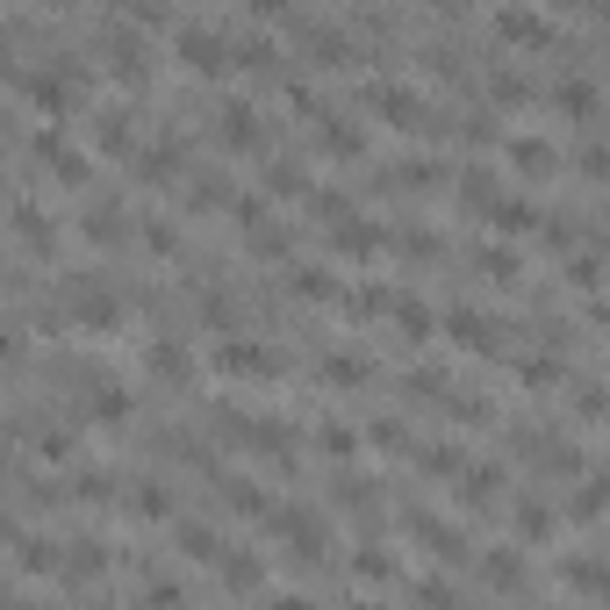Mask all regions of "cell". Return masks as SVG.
I'll return each instance as SVG.
<instances>
[{"label":"cell","instance_id":"33","mask_svg":"<svg viewBox=\"0 0 610 610\" xmlns=\"http://www.w3.org/2000/svg\"><path fill=\"white\" fill-rule=\"evenodd\" d=\"M324 144H331V159H359L366 136L353 130V122H324Z\"/></svg>","mask_w":610,"mask_h":610},{"label":"cell","instance_id":"40","mask_svg":"<svg viewBox=\"0 0 610 610\" xmlns=\"http://www.w3.org/2000/svg\"><path fill=\"white\" fill-rule=\"evenodd\" d=\"M582 173H589V180H610V144H589V151H582Z\"/></svg>","mask_w":610,"mask_h":610},{"label":"cell","instance_id":"21","mask_svg":"<svg viewBox=\"0 0 610 610\" xmlns=\"http://www.w3.org/2000/svg\"><path fill=\"white\" fill-rule=\"evenodd\" d=\"M481 582L488 589H525V560H517V553H488L481 560Z\"/></svg>","mask_w":610,"mask_h":610},{"label":"cell","instance_id":"7","mask_svg":"<svg viewBox=\"0 0 610 610\" xmlns=\"http://www.w3.org/2000/svg\"><path fill=\"white\" fill-rule=\"evenodd\" d=\"M273 531L295 546V560H324V553H331L324 517H316V510H273Z\"/></svg>","mask_w":610,"mask_h":610},{"label":"cell","instance_id":"35","mask_svg":"<svg viewBox=\"0 0 610 610\" xmlns=\"http://www.w3.org/2000/svg\"><path fill=\"white\" fill-rule=\"evenodd\" d=\"M488 101H496V109H525L531 87H525V80H510V72H496V80H488Z\"/></svg>","mask_w":610,"mask_h":610},{"label":"cell","instance_id":"38","mask_svg":"<svg viewBox=\"0 0 610 610\" xmlns=\"http://www.w3.org/2000/svg\"><path fill=\"white\" fill-rule=\"evenodd\" d=\"M37 460H72V438L65 431H43L37 438Z\"/></svg>","mask_w":610,"mask_h":610},{"label":"cell","instance_id":"8","mask_svg":"<svg viewBox=\"0 0 610 610\" xmlns=\"http://www.w3.org/2000/svg\"><path fill=\"white\" fill-rule=\"evenodd\" d=\"M216 374H231V380H266V374H281V359L266 353V345H223L216 353Z\"/></svg>","mask_w":610,"mask_h":610},{"label":"cell","instance_id":"12","mask_svg":"<svg viewBox=\"0 0 610 610\" xmlns=\"http://www.w3.org/2000/svg\"><path fill=\"white\" fill-rule=\"evenodd\" d=\"M496 37L517 43V51H539V43H546V22H539L531 8H502V14H496Z\"/></svg>","mask_w":610,"mask_h":610},{"label":"cell","instance_id":"26","mask_svg":"<svg viewBox=\"0 0 610 610\" xmlns=\"http://www.w3.org/2000/svg\"><path fill=\"white\" fill-rule=\"evenodd\" d=\"M266 194H281V202H302V194H309V173H302V165H266Z\"/></svg>","mask_w":610,"mask_h":610},{"label":"cell","instance_id":"5","mask_svg":"<svg viewBox=\"0 0 610 610\" xmlns=\"http://www.w3.org/2000/svg\"><path fill=\"white\" fill-rule=\"evenodd\" d=\"M29 159H37V173L58 180V187H87V159H80V151H72L58 130H43L37 144H29Z\"/></svg>","mask_w":610,"mask_h":610},{"label":"cell","instance_id":"4","mask_svg":"<svg viewBox=\"0 0 610 610\" xmlns=\"http://www.w3.org/2000/svg\"><path fill=\"white\" fill-rule=\"evenodd\" d=\"M101 65L115 72L122 87H144V72H151V58H144V37H136V29H101Z\"/></svg>","mask_w":610,"mask_h":610},{"label":"cell","instance_id":"6","mask_svg":"<svg viewBox=\"0 0 610 610\" xmlns=\"http://www.w3.org/2000/svg\"><path fill=\"white\" fill-rule=\"evenodd\" d=\"M366 109L380 122H395V130H431V109H424L409 87H366Z\"/></svg>","mask_w":610,"mask_h":610},{"label":"cell","instance_id":"27","mask_svg":"<svg viewBox=\"0 0 610 610\" xmlns=\"http://www.w3.org/2000/svg\"><path fill=\"white\" fill-rule=\"evenodd\" d=\"M388 316H395V331H403L409 345H417L424 331H431V309H424V302H388Z\"/></svg>","mask_w":610,"mask_h":610},{"label":"cell","instance_id":"32","mask_svg":"<svg viewBox=\"0 0 610 610\" xmlns=\"http://www.w3.org/2000/svg\"><path fill=\"white\" fill-rule=\"evenodd\" d=\"M481 273H488L496 287H517V273H525V266H517V252H502V244H488V252H481Z\"/></svg>","mask_w":610,"mask_h":610},{"label":"cell","instance_id":"34","mask_svg":"<svg viewBox=\"0 0 610 610\" xmlns=\"http://www.w3.org/2000/svg\"><path fill=\"white\" fill-rule=\"evenodd\" d=\"M316 446L331 453V460H353V446H359V431L353 424H324V431H316Z\"/></svg>","mask_w":610,"mask_h":610},{"label":"cell","instance_id":"11","mask_svg":"<svg viewBox=\"0 0 610 610\" xmlns=\"http://www.w3.org/2000/svg\"><path fill=\"white\" fill-rule=\"evenodd\" d=\"M510 173H525V180H546L553 173V144H546V136H510Z\"/></svg>","mask_w":610,"mask_h":610},{"label":"cell","instance_id":"39","mask_svg":"<svg viewBox=\"0 0 610 610\" xmlns=\"http://www.w3.org/2000/svg\"><path fill=\"white\" fill-rule=\"evenodd\" d=\"M87 237L94 244H122V216H87Z\"/></svg>","mask_w":610,"mask_h":610},{"label":"cell","instance_id":"31","mask_svg":"<svg viewBox=\"0 0 610 610\" xmlns=\"http://www.w3.org/2000/svg\"><path fill=\"white\" fill-rule=\"evenodd\" d=\"M568 510H575V517H603V510H610V475L582 481V496H568Z\"/></svg>","mask_w":610,"mask_h":610},{"label":"cell","instance_id":"17","mask_svg":"<svg viewBox=\"0 0 610 610\" xmlns=\"http://www.w3.org/2000/svg\"><path fill=\"white\" fill-rule=\"evenodd\" d=\"M94 144L109 151V159H130V151H136V122H130V115H101Z\"/></svg>","mask_w":610,"mask_h":610},{"label":"cell","instance_id":"36","mask_svg":"<svg viewBox=\"0 0 610 610\" xmlns=\"http://www.w3.org/2000/svg\"><path fill=\"white\" fill-rule=\"evenodd\" d=\"M496 488H502V475H496V467H475V475H467V502L481 510V502H496Z\"/></svg>","mask_w":610,"mask_h":610},{"label":"cell","instance_id":"3","mask_svg":"<svg viewBox=\"0 0 610 610\" xmlns=\"http://www.w3.org/2000/svg\"><path fill=\"white\" fill-rule=\"evenodd\" d=\"M173 51H180V65H187L194 80H223V72L237 65L231 37H216V29H180V37H173Z\"/></svg>","mask_w":610,"mask_h":610},{"label":"cell","instance_id":"28","mask_svg":"<svg viewBox=\"0 0 610 610\" xmlns=\"http://www.w3.org/2000/svg\"><path fill=\"white\" fill-rule=\"evenodd\" d=\"M324 380H331V388H366V359H359V353L324 359Z\"/></svg>","mask_w":610,"mask_h":610},{"label":"cell","instance_id":"22","mask_svg":"<svg viewBox=\"0 0 610 610\" xmlns=\"http://www.w3.org/2000/svg\"><path fill=\"white\" fill-rule=\"evenodd\" d=\"M173 539L187 546V560H223V553H231V546H223L216 531H202V525H173Z\"/></svg>","mask_w":610,"mask_h":610},{"label":"cell","instance_id":"44","mask_svg":"<svg viewBox=\"0 0 610 610\" xmlns=\"http://www.w3.org/2000/svg\"><path fill=\"white\" fill-rule=\"evenodd\" d=\"M287 8H295V0H252V14H258V22H281Z\"/></svg>","mask_w":610,"mask_h":610},{"label":"cell","instance_id":"25","mask_svg":"<svg viewBox=\"0 0 610 610\" xmlns=\"http://www.w3.org/2000/svg\"><path fill=\"white\" fill-rule=\"evenodd\" d=\"M223 502H231L237 517H273V510H266V496H258V481H244V475H237V481H223Z\"/></svg>","mask_w":610,"mask_h":610},{"label":"cell","instance_id":"14","mask_svg":"<svg viewBox=\"0 0 610 610\" xmlns=\"http://www.w3.org/2000/svg\"><path fill=\"white\" fill-rule=\"evenodd\" d=\"M216 136H223L231 151H258V115L244 109V101H231V109L216 115Z\"/></svg>","mask_w":610,"mask_h":610},{"label":"cell","instance_id":"16","mask_svg":"<svg viewBox=\"0 0 610 610\" xmlns=\"http://www.w3.org/2000/svg\"><path fill=\"white\" fill-rule=\"evenodd\" d=\"M216 568H223V589H237V597H258V589H266V568H258V560H237V553H223Z\"/></svg>","mask_w":610,"mask_h":610},{"label":"cell","instance_id":"29","mask_svg":"<svg viewBox=\"0 0 610 610\" xmlns=\"http://www.w3.org/2000/svg\"><path fill=\"white\" fill-rule=\"evenodd\" d=\"M14 237H22L29 252H51V223H43V216H37V209H29V202L14 209Z\"/></svg>","mask_w":610,"mask_h":610},{"label":"cell","instance_id":"45","mask_svg":"<svg viewBox=\"0 0 610 610\" xmlns=\"http://www.w3.org/2000/svg\"><path fill=\"white\" fill-rule=\"evenodd\" d=\"M43 8H72V0H43Z\"/></svg>","mask_w":610,"mask_h":610},{"label":"cell","instance_id":"20","mask_svg":"<svg viewBox=\"0 0 610 610\" xmlns=\"http://www.w3.org/2000/svg\"><path fill=\"white\" fill-rule=\"evenodd\" d=\"M560 582L582 589V597H610V568H597V560H568V568H560Z\"/></svg>","mask_w":610,"mask_h":610},{"label":"cell","instance_id":"37","mask_svg":"<svg viewBox=\"0 0 610 610\" xmlns=\"http://www.w3.org/2000/svg\"><path fill=\"white\" fill-rule=\"evenodd\" d=\"M424 467H431V475H460V453H453V446H431V453H424Z\"/></svg>","mask_w":610,"mask_h":610},{"label":"cell","instance_id":"19","mask_svg":"<svg viewBox=\"0 0 610 610\" xmlns=\"http://www.w3.org/2000/svg\"><path fill=\"white\" fill-rule=\"evenodd\" d=\"M446 324H453V338H467L475 353H496V331H488V316H481V309H453Z\"/></svg>","mask_w":610,"mask_h":610},{"label":"cell","instance_id":"41","mask_svg":"<svg viewBox=\"0 0 610 610\" xmlns=\"http://www.w3.org/2000/svg\"><path fill=\"white\" fill-rule=\"evenodd\" d=\"M374 446H380V453H403L409 431H403V424H374Z\"/></svg>","mask_w":610,"mask_h":610},{"label":"cell","instance_id":"18","mask_svg":"<svg viewBox=\"0 0 610 610\" xmlns=\"http://www.w3.org/2000/svg\"><path fill=\"white\" fill-rule=\"evenodd\" d=\"M380 244H388V237H380V231H374V223H353V216H345V223H338V252H345V258H374V252H380Z\"/></svg>","mask_w":610,"mask_h":610},{"label":"cell","instance_id":"42","mask_svg":"<svg viewBox=\"0 0 610 610\" xmlns=\"http://www.w3.org/2000/svg\"><path fill=\"white\" fill-rule=\"evenodd\" d=\"M144 244H151V252H173L180 237H173V223H159V216H151V223H144Z\"/></svg>","mask_w":610,"mask_h":610},{"label":"cell","instance_id":"43","mask_svg":"<svg viewBox=\"0 0 610 610\" xmlns=\"http://www.w3.org/2000/svg\"><path fill=\"white\" fill-rule=\"evenodd\" d=\"M546 531H553V517H546L539 502H531V510H525V539H546Z\"/></svg>","mask_w":610,"mask_h":610},{"label":"cell","instance_id":"2","mask_svg":"<svg viewBox=\"0 0 610 610\" xmlns=\"http://www.w3.org/2000/svg\"><path fill=\"white\" fill-rule=\"evenodd\" d=\"M14 87H22V101L37 115H72V101H80V65H51V72H14Z\"/></svg>","mask_w":610,"mask_h":610},{"label":"cell","instance_id":"30","mask_svg":"<svg viewBox=\"0 0 610 610\" xmlns=\"http://www.w3.org/2000/svg\"><path fill=\"white\" fill-rule=\"evenodd\" d=\"M560 115H597V87H589V80H560Z\"/></svg>","mask_w":610,"mask_h":610},{"label":"cell","instance_id":"23","mask_svg":"<svg viewBox=\"0 0 610 610\" xmlns=\"http://www.w3.org/2000/svg\"><path fill=\"white\" fill-rule=\"evenodd\" d=\"M87 417H94V424H122V417H130V395H122V388H87Z\"/></svg>","mask_w":610,"mask_h":610},{"label":"cell","instance_id":"24","mask_svg":"<svg viewBox=\"0 0 610 610\" xmlns=\"http://www.w3.org/2000/svg\"><path fill=\"white\" fill-rule=\"evenodd\" d=\"M136 517L165 525V517H173V488H165V481H136Z\"/></svg>","mask_w":610,"mask_h":610},{"label":"cell","instance_id":"13","mask_svg":"<svg viewBox=\"0 0 610 610\" xmlns=\"http://www.w3.org/2000/svg\"><path fill=\"white\" fill-rule=\"evenodd\" d=\"M144 366L165 380V388H187V380H194V353H187V345H151Z\"/></svg>","mask_w":610,"mask_h":610},{"label":"cell","instance_id":"15","mask_svg":"<svg viewBox=\"0 0 610 610\" xmlns=\"http://www.w3.org/2000/svg\"><path fill=\"white\" fill-rule=\"evenodd\" d=\"M488 223H496V231H539V209L525 202V194H496V202H488Z\"/></svg>","mask_w":610,"mask_h":610},{"label":"cell","instance_id":"9","mask_svg":"<svg viewBox=\"0 0 610 610\" xmlns=\"http://www.w3.org/2000/svg\"><path fill=\"white\" fill-rule=\"evenodd\" d=\"M180 136H159V144H144V159H136V180H144V187H173L180 180Z\"/></svg>","mask_w":610,"mask_h":610},{"label":"cell","instance_id":"10","mask_svg":"<svg viewBox=\"0 0 610 610\" xmlns=\"http://www.w3.org/2000/svg\"><path fill=\"white\" fill-rule=\"evenodd\" d=\"M101 568H109V546L80 539V546H65V560H58V582H94Z\"/></svg>","mask_w":610,"mask_h":610},{"label":"cell","instance_id":"1","mask_svg":"<svg viewBox=\"0 0 610 610\" xmlns=\"http://www.w3.org/2000/svg\"><path fill=\"white\" fill-rule=\"evenodd\" d=\"M65 316H72L80 331H94V338L122 331V302H115V287H101L94 273H72V281H65Z\"/></svg>","mask_w":610,"mask_h":610},{"label":"cell","instance_id":"46","mask_svg":"<svg viewBox=\"0 0 610 610\" xmlns=\"http://www.w3.org/2000/svg\"><path fill=\"white\" fill-rule=\"evenodd\" d=\"M446 8H467V0H446Z\"/></svg>","mask_w":610,"mask_h":610}]
</instances>
